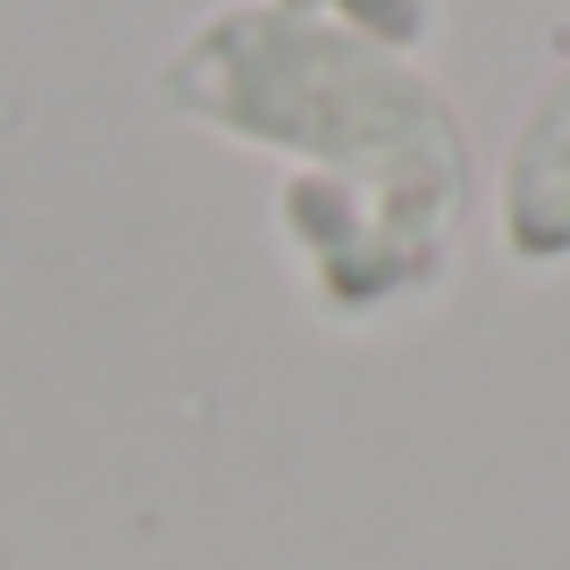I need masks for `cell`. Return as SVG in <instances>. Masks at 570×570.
<instances>
[{
  "label": "cell",
  "instance_id": "obj_1",
  "mask_svg": "<svg viewBox=\"0 0 570 570\" xmlns=\"http://www.w3.org/2000/svg\"><path fill=\"white\" fill-rule=\"evenodd\" d=\"M160 109L277 168L268 244L336 336L420 320L479 235V142L436 68L303 0H218L160 51Z\"/></svg>",
  "mask_w": 570,
  "mask_h": 570
},
{
  "label": "cell",
  "instance_id": "obj_2",
  "mask_svg": "<svg viewBox=\"0 0 570 570\" xmlns=\"http://www.w3.org/2000/svg\"><path fill=\"white\" fill-rule=\"evenodd\" d=\"M487 244L512 277L570 268V26L553 35L546 76L487 168Z\"/></svg>",
  "mask_w": 570,
  "mask_h": 570
},
{
  "label": "cell",
  "instance_id": "obj_3",
  "mask_svg": "<svg viewBox=\"0 0 570 570\" xmlns=\"http://www.w3.org/2000/svg\"><path fill=\"white\" fill-rule=\"evenodd\" d=\"M303 9H320V18L386 42V51H411V59H428L436 35H445V0H303Z\"/></svg>",
  "mask_w": 570,
  "mask_h": 570
}]
</instances>
